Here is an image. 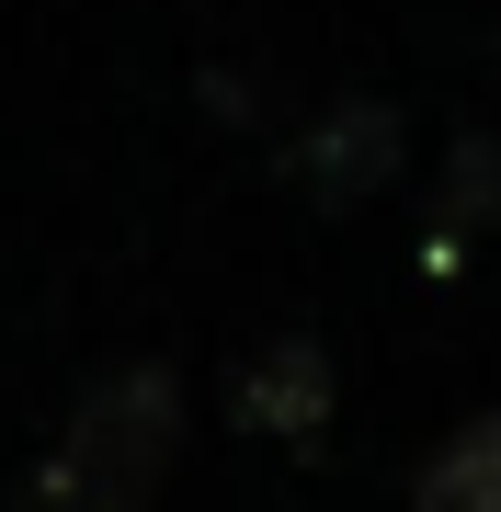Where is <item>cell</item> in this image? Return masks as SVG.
I'll list each match as a JSON object with an SVG mask.
<instances>
[{
  "label": "cell",
  "instance_id": "1",
  "mask_svg": "<svg viewBox=\"0 0 501 512\" xmlns=\"http://www.w3.org/2000/svg\"><path fill=\"white\" fill-rule=\"evenodd\" d=\"M171 467H183V387H171V365H126L69 410V433L46 456V501L57 512H149Z\"/></svg>",
  "mask_w": 501,
  "mask_h": 512
},
{
  "label": "cell",
  "instance_id": "2",
  "mask_svg": "<svg viewBox=\"0 0 501 512\" xmlns=\"http://www.w3.org/2000/svg\"><path fill=\"white\" fill-rule=\"evenodd\" d=\"M297 183H308L319 205L388 194V183H399V114H388V103H331V114L297 137Z\"/></svg>",
  "mask_w": 501,
  "mask_h": 512
},
{
  "label": "cell",
  "instance_id": "3",
  "mask_svg": "<svg viewBox=\"0 0 501 512\" xmlns=\"http://www.w3.org/2000/svg\"><path fill=\"white\" fill-rule=\"evenodd\" d=\"M228 399H240V421H251V433L308 444L319 421H331V353H319L308 330H274V342L240 365V387H228Z\"/></svg>",
  "mask_w": 501,
  "mask_h": 512
},
{
  "label": "cell",
  "instance_id": "4",
  "mask_svg": "<svg viewBox=\"0 0 501 512\" xmlns=\"http://www.w3.org/2000/svg\"><path fill=\"white\" fill-rule=\"evenodd\" d=\"M410 501H422V512H501V410L456 421V433L433 444V467H422Z\"/></svg>",
  "mask_w": 501,
  "mask_h": 512
},
{
  "label": "cell",
  "instance_id": "5",
  "mask_svg": "<svg viewBox=\"0 0 501 512\" xmlns=\"http://www.w3.org/2000/svg\"><path fill=\"white\" fill-rule=\"evenodd\" d=\"M490 205H501V148H490V137H456V171H445V217H467V228H479Z\"/></svg>",
  "mask_w": 501,
  "mask_h": 512
},
{
  "label": "cell",
  "instance_id": "6",
  "mask_svg": "<svg viewBox=\"0 0 501 512\" xmlns=\"http://www.w3.org/2000/svg\"><path fill=\"white\" fill-rule=\"evenodd\" d=\"M35 512H57V501H35Z\"/></svg>",
  "mask_w": 501,
  "mask_h": 512
}]
</instances>
